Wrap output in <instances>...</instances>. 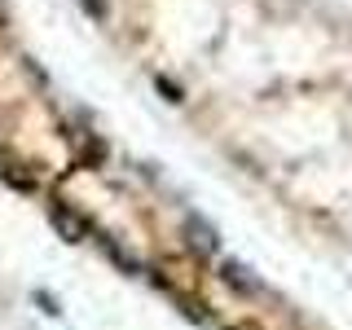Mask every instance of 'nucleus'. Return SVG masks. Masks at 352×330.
Here are the masks:
<instances>
[{"label":"nucleus","mask_w":352,"mask_h":330,"mask_svg":"<svg viewBox=\"0 0 352 330\" xmlns=\"http://www.w3.org/2000/svg\"><path fill=\"white\" fill-rule=\"evenodd\" d=\"M225 330H234V326H225Z\"/></svg>","instance_id":"39448f33"},{"label":"nucleus","mask_w":352,"mask_h":330,"mask_svg":"<svg viewBox=\"0 0 352 330\" xmlns=\"http://www.w3.org/2000/svg\"><path fill=\"white\" fill-rule=\"evenodd\" d=\"M185 229H190L194 247L203 251V256H220V234H216V229L207 225V220L198 216V212H190V207H185Z\"/></svg>","instance_id":"f03ea898"},{"label":"nucleus","mask_w":352,"mask_h":330,"mask_svg":"<svg viewBox=\"0 0 352 330\" xmlns=\"http://www.w3.org/2000/svg\"><path fill=\"white\" fill-rule=\"evenodd\" d=\"M49 220H53V229H58L66 242H80V238L93 234L88 216H84V212H75V207H66V203H49Z\"/></svg>","instance_id":"f257e3e1"},{"label":"nucleus","mask_w":352,"mask_h":330,"mask_svg":"<svg viewBox=\"0 0 352 330\" xmlns=\"http://www.w3.org/2000/svg\"><path fill=\"white\" fill-rule=\"evenodd\" d=\"M36 304H40V308H44V313H49V317H62V304L53 300L49 291H36Z\"/></svg>","instance_id":"20e7f679"},{"label":"nucleus","mask_w":352,"mask_h":330,"mask_svg":"<svg viewBox=\"0 0 352 330\" xmlns=\"http://www.w3.org/2000/svg\"><path fill=\"white\" fill-rule=\"evenodd\" d=\"M220 282H229L242 295H256L260 291V278L247 269V264H238V260H220Z\"/></svg>","instance_id":"7ed1b4c3"}]
</instances>
